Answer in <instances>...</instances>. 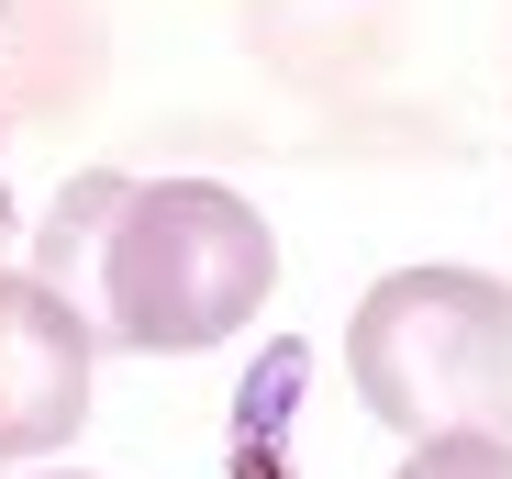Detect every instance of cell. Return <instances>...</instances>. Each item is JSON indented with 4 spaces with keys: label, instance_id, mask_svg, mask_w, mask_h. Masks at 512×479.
Segmentation results:
<instances>
[{
    "label": "cell",
    "instance_id": "obj_1",
    "mask_svg": "<svg viewBox=\"0 0 512 479\" xmlns=\"http://www.w3.org/2000/svg\"><path fill=\"white\" fill-rule=\"evenodd\" d=\"M45 290L90 312V335L123 357H201L279 290V234L223 179H67L56 223H34Z\"/></svg>",
    "mask_w": 512,
    "mask_h": 479
},
{
    "label": "cell",
    "instance_id": "obj_4",
    "mask_svg": "<svg viewBox=\"0 0 512 479\" xmlns=\"http://www.w3.org/2000/svg\"><path fill=\"white\" fill-rule=\"evenodd\" d=\"M101 0H0V145L101 90Z\"/></svg>",
    "mask_w": 512,
    "mask_h": 479
},
{
    "label": "cell",
    "instance_id": "obj_5",
    "mask_svg": "<svg viewBox=\"0 0 512 479\" xmlns=\"http://www.w3.org/2000/svg\"><path fill=\"white\" fill-rule=\"evenodd\" d=\"M401 479H512V435H490V424L423 435V446L401 457Z\"/></svg>",
    "mask_w": 512,
    "mask_h": 479
},
{
    "label": "cell",
    "instance_id": "obj_2",
    "mask_svg": "<svg viewBox=\"0 0 512 479\" xmlns=\"http://www.w3.org/2000/svg\"><path fill=\"white\" fill-rule=\"evenodd\" d=\"M346 379L401 446L457 435V424L512 435V290L479 268L368 279V301L346 312Z\"/></svg>",
    "mask_w": 512,
    "mask_h": 479
},
{
    "label": "cell",
    "instance_id": "obj_7",
    "mask_svg": "<svg viewBox=\"0 0 512 479\" xmlns=\"http://www.w3.org/2000/svg\"><path fill=\"white\" fill-rule=\"evenodd\" d=\"M23 479H90V468H23Z\"/></svg>",
    "mask_w": 512,
    "mask_h": 479
},
{
    "label": "cell",
    "instance_id": "obj_8",
    "mask_svg": "<svg viewBox=\"0 0 512 479\" xmlns=\"http://www.w3.org/2000/svg\"><path fill=\"white\" fill-rule=\"evenodd\" d=\"M0 468H12V446H0Z\"/></svg>",
    "mask_w": 512,
    "mask_h": 479
},
{
    "label": "cell",
    "instance_id": "obj_3",
    "mask_svg": "<svg viewBox=\"0 0 512 479\" xmlns=\"http://www.w3.org/2000/svg\"><path fill=\"white\" fill-rule=\"evenodd\" d=\"M90 368H101L90 312L23 268L12 335H0V446H12V468H56V446L90 424Z\"/></svg>",
    "mask_w": 512,
    "mask_h": 479
},
{
    "label": "cell",
    "instance_id": "obj_6",
    "mask_svg": "<svg viewBox=\"0 0 512 479\" xmlns=\"http://www.w3.org/2000/svg\"><path fill=\"white\" fill-rule=\"evenodd\" d=\"M12 290H23V268H12V190H0V335H12Z\"/></svg>",
    "mask_w": 512,
    "mask_h": 479
}]
</instances>
